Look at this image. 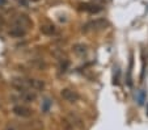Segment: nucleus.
Segmentation results:
<instances>
[{"mask_svg": "<svg viewBox=\"0 0 148 130\" xmlns=\"http://www.w3.org/2000/svg\"><path fill=\"white\" fill-rule=\"evenodd\" d=\"M12 112L16 116L21 117V118H28V117L32 116V110L28 107H25V105H14L12 108Z\"/></svg>", "mask_w": 148, "mask_h": 130, "instance_id": "nucleus-1", "label": "nucleus"}, {"mask_svg": "<svg viewBox=\"0 0 148 130\" xmlns=\"http://www.w3.org/2000/svg\"><path fill=\"white\" fill-rule=\"evenodd\" d=\"M60 95H62V97H63L66 101H68V102H75L76 100L79 99L77 94H76L75 91L70 89V88H64V89H62Z\"/></svg>", "mask_w": 148, "mask_h": 130, "instance_id": "nucleus-2", "label": "nucleus"}, {"mask_svg": "<svg viewBox=\"0 0 148 130\" xmlns=\"http://www.w3.org/2000/svg\"><path fill=\"white\" fill-rule=\"evenodd\" d=\"M20 97L26 102H33L37 99V94L30 89H24V91H20Z\"/></svg>", "mask_w": 148, "mask_h": 130, "instance_id": "nucleus-3", "label": "nucleus"}, {"mask_svg": "<svg viewBox=\"0 0 148 130\" xmlns=\"http://www.w3.org/2000/svg\"><path fill=\"white\" fill-rule=\"evenodd\" d=\"M30 24L29 19L25 16V14H17L16 17L13 19V25H18V26H23V28L26 29V26Z\"/></svg>", "mask_w": 148, "mask_h": 130, "instance_id": "nucleus-4", "label": "nucleus"}, {"mask_svg": "<svg viewBox=\"0 0 148 130\" xmlns=\"http://www.w3.org/2000/svg\"><path fill=\"white\" fill-rule=\"evenodd\" d=\"M9 36L12 37H16V38H21L26 34V29L23 28V26H18V25H13V28L8 32Z\"/></svg>", "mask_w": 148, "mask_h": 130, "instance_id": "nucleus-5", "label": "nucleus"}, {"mask_svg": "<svg viewBox=\"0 0 148 130\" xmlns=\"http://www.w3.org/2000/svg\"><path fill=\"white\" fill-rule=\"evenodd\" d=\"M28 82V87L29 89H42V88L45 87V83L42 82V80H38V79H26Z\"/></svg>", "mask_w": 148, "mask_h": 130, "instance_id": "nucleus-6", "label": "nucleus"}, {"mask_svg": "<svg viewBox=\"0 0 148 130\" xmlns=\"http://www.w3.org/2000/svg\"><path fill=\"white\" fill-rule=\"evenodd\" d=\"M41 32L43 34H47V36H51V34H54L56 32L55 26L51 25V24H45V25L41 26Z\"/></svg>", "mask_w": 148, "mask_h": 130, "instance_id": "nucleus-7", "label": "nucleus"}, {"mask_svg": "<svg viewBox=\"0 0 148 130\" xmlns=\"http://www.w3.org/2000/svg\"><path fill=\"white\" fill-rule=\"evenodd\" d=\"M106 25H108V23L105 20H97V21H93V23H89L88 25H85V26H93L92 29H95V28L102 29V28H105Z\"/></svg>", "mask_w": 148, "mask_h": 130, "instance_id": "nucleus-8", "label": "nucleus"}, {"mask_svg": "<svg viewBox=\"0 0 148 130\" xmlns=\"http://www.w3.org/2000/svg\"><path fill=\"white\" fill-rule=\"evenodd\" d=\"M73 51L76 54H79V55H83V54L87 53V47L84 45H75L73 46Z\"/></svg>", "mask_w": 148, "mask_h": 130, "instance_id": "nucleus-9", "label": "nucleus"}, {"mask_svg": "<svg viewBox=\"0 0 148 130\" xmlns=\"http://www.w3.org/2000/svg\"><path fill=\"white\" fill-rule=\"evenodd\" d=\"M50 100H45V102H43V108H42V109H43V112H47L49 110V107H50Z\"/></svg>", "mask_w": 148, "mask_h": 130, "instance_id": "nucleus-10", "label": "nucleus"}, {"mask_svg": "<svg viewBox=\"0 0 148 130\" xmlns=\"http://www.w3.org/2000/svg\"><path fill=\"white\" fill-rule=\"evenodd\" d=\"M4 130H18L16 126H13V125H8V126L4 127Z\"/></svg>", "mask_w": 148, "mask_h": 130, "instance_id": "nucleus-11", "label": "nucleus"}, {"mask_svg": "<svg viewBox=\"0 0 148 130\" xmlns=\"http://www.w3.org/2000/svg\"><path fill=\"white\" fill-rule=\"evenodd\" d=\"M17 1H18L23 7H28V1H26V0H17Z\"/></svg>", "mask_w": 148, "mask_h": 130, "instance_id": "nucleus-12", "label": "nucleus"}, {"mask_svg": "<svg viewBox=\"0 0 148 130\" xmlns=\"http://www.w3.org/2000/svg\"><path fill=\"white\" fill-rule=\"evenodd\" d=\"M7 4V0H0V7H4Z\"/></svg>", "mask_w": 148, "mask_h": 130, "instance_id": "nucleus-13", "label": "nucleus"}]
</instances>
